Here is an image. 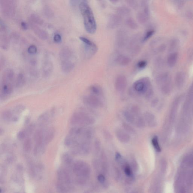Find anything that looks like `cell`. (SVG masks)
<instances>
[{"label": "cell", "mask_w": 193, "mask_h": 193, "mask_svg": "<svg viewBox=\"0 0 193 193\" xmlns=\"http://www.w3.org/2000/svg\"><path fill=\"white\" fill-rule=\"evenodd\" d=\"M98 180L100 183H104V181H105V178H104V175H98Z\"/></svg>", "instance_id": "cell-31"}, {"label": "cell", "mask_w": 193, "mask_h": 193, "mask_svg": "<svg viewBox=\"0 0 193 193\" xmlns=\"http://www.w3.org/2000/svg\"><path fill=\"white\" fill-rule=\"evenodd\" d=\"M14 75V72L11 69L6 71L4 73L1 87V98L8 97L12 92Z\"/></svg>", "instance_id": "cell-3"}, {"label": "cell", "mask_w": 193, "mask_h": 193, "mask_svg": "<svg viewBox=\"0 0 193 193\" xmlns=\"http://www.w3.org/2000/svg\"><path fill=\"white\" fill-rule=\"evenodd\" d=\"M61 36L60 34H55L54 37V40L55 42L57 43H59L62 41Z\"/></svg>", "instance_id": "cell-27"}, {"label": "cell", "mask_w": 193, "mask_h": 193, "mask_svg": "<svg viewBox=\"0 0 193 193\" xmlns=\"http://www.w3.org/2000/svg\"><path fill=\"white\" fill-rule=\"evenodd\" d=\"M127 86V80L126 77L120 75L117 77L115 82V87L117 91L123 92Z\"/></svg>", "instance_id": "cell-8"}, {"label": "cell", "mask_w": 193, "mask_h": 193, "mask_svg": "<svg viewBox=\"0 0 193 193\" xmlns=\"http://www.w3.org/2000/svg\"><path fill=\"white\" fill-rule=\"evenodd\" d=\"M84 101L86 104L91 107H98L102 105L101 97L91 94L84 98Z\"/></svg>", "instance_id": "cell-7"}, {"label": "cell", "mask_w": 193, "mask_h": 193, "mask_svg": "<svg viewBox=\"0 0 193 193\" xmlns=\"http://www.w3.org/2000/svg\"><path fill=\"white\" fill-rule=\"evenodd\" d=\"M25 133L23 131H20L19 132L17 135V137L20 140H22V139L24 138L25 137Z\"/></svg>", "instance_id": "cell-29"}, {"label": "cell", "mask_w": 193, "mask_h": 193, "mask_svg": "<svg viewBox=\"0 0 193 193\" xmlns=\"http://www.w3.org/2000/svg\"><path fill=\"white\" fill-rule=\"evenodd\" d=\"M152 142L153 146L156 151L160 152L161 151V148L159 146L158 137L156 136L154 137L152 139Z\"/></svg>", "instance_id": "cell-18"}, {"label": "cell", "mask_w": 193, "mask_h": 193, "mask_svg": "<svg viewBox=\"0 0 193 193\" xmlns=\"http://www.w3.org/2000/svg\"><path fill=\"white\" fill-rule=\"evenodd\" d=\"M130 61V59L128 57L123 55H119L116 59L117 63L121 66H125L128 64Z\"/></svg>", "instance_id": "cell-14"}, {"label": "cell", "mask_w": 193, "mask_h": 193, "mask_svg": "<svg viewBox=\"0 0 193 193\" xmlns=\"http://www.w3.org/2000/svg\"><path fill=\"white\" fill-rule=\"evenodd\" d=\"M133 89L139 95L149 98L151 95L152 89L150 81L147 77H144L136 81L133 83Z\"/></svg>", "instance_id": "cell-4"}, {"label": "cell", "mask_w": 193, "mask_h": 193, "mask_svg": "<svg viewBox=\"0 0 193 193\" xmlns=\"http://www.w3.org/2000/svg\"><path fill=\"white\" fill-rule=\"evenodd\" d=\"M125 173L128 176H131V171L130 168L129 167H126L124 169Z\"/></svg>", "instance_id": "cell-30"}, {"label": "cell", "mask_w": 193, "mask_h": 193, "mask_svg": "<svg viewBox=\"0 0 193 193\" xmlns=\"http://www.w3.org/2000/svg\"><path fill=\"white\" fill-rule=\"evenodd\" d=\"M79 8L83 17L86 31L89 34H94L96 31L97 25L92 10L87 2L82 3L79 5Z\"/></svg>", "instance_id": "cell-1"}, {"label": "cell", "mask_w": 193, "mask_h": 193, "mask_svg": "<svg viewBox=\"0 0 193 193\" xmlns=\"http://www.w3.org/2000/svg\"><path fill=\"white\" fill-rule=\"evenodd\" d=\"M147 65V62L145 60H141L137 62L136 66L138 69H143L146 67Z\"/></svg>", "instance_id": "cell-21"}, {"label": "cell", "mask_w": 193, "mask_h": 193, "mask_svg": "<svg viewBox=\"0 0 193 193\" xmlns=\"http://www.w3.org/2000/svg\"><path fill=\"white\" fill-rule=\"evenodd\" d=\"M73 166V172L75 174L79 176L86 175V166L83 162H77Z\"/></svg>", "instance_id": "cell-9"}, {"label": "cell", "mask_w": 193, "mask_h": 193, "mask_svg": "<svg viewBox=\"0 0 193 193\" xmlns=\"http://www.w3.org/2000/svg\"><path fill=\"white\" fill-rule=\"evenodd\" d=\"M63 160L67 165H70L72 162V159L70 155L69 154H66L63 155Z\"/></svg>", "instance_id": "cell-22"}, {"label": "cell", "mask_w": 193, "mask_h": 193, "mask_svg": "<svg viewBox=\"0 0 193 193\" xmlns=\"http://www.w3.org/2000/svg\"><path fill=\"white\" fill-rule=\"evenodd\" d=\"M121 158V156L120 155V154L118 153H117L116 154V159L117 160L120 159Z\"/></svg>", "instance_id": "cell-33"}, {"label": "cell", "mask_w": 193, "mask_h": 193, "mask_svg": "<svg viewBox=\"0 0 193 193\" xmlns=\"http://www.w3.org/2000/svg\"><path fill=\"white\" fill-rule=\"evenodd\" d=\"M31 20L33 24H42L43 23V21L38 16L34 14L31 16Z\"/></svg>", "instance_id": "cell-19"}, {"label": "cell", "mask_w": 193, "mask_h": 193, "mask_svg": "<svg viewBox=\"0 0 193 193\" xmlns=\"http://www.w3.org/2000/svg\"><path fill=\"white\" fill-rule=\"evenodd\" d=\"M110 1L113 3H116L118 2L119 0H110Z\"/></svg>", "instance_id": "cell-34"}, {"label": "cell", "mask_w": 193, "mask_h": 193, "mask_svg": "<svg viewBox=\"0 0 193 193\" xmlns=\"http://www.w3.org/2000/svg\"><path fill=\"white\" fill-rule=\"evenodd\" d=\"M31 141L30 140V139H27V140L25 141L24 144V150L26 151H29L30 148H31Z\"/></svg>", "instance_id": "cell-26"}, {"label": "cell", "mask_w": 193, "mask_h": 193, "mask_svg": "<svg viewBox=\"0 0 193 193\" xmlns=\"http://www.w3.org/2000/svg\"><path fill=\"white\" fill-rule=\"evenodd\" d=\"M154 30H150L148 31L145 34L142 38V43L145 42L147 40H148L154 34Z\"/></svg>", "instance_id": "cell-17"}, {"label": "cell", "mask_w": 193, "mask_h": 193, "mask_svg": "<svg viewBox=\"0 0 193 193\" xmlns=\"http://www.w3.org/2000/svg\"><path fill=\"white\" fill-rule=\"evenodd\" d=\"M53 70V65L51 62H45L43 66V72L45 76H49L52 73Z\"/></svg>", "instance_id": "cell-12"}, {"label": "cell", "mask_w": 193, "mask_h": 193, "mask_svg": "<svg viewBox=\"0 0 193 193\" xmlns=\"http://www.w3.org/2000/svg\"><path fill=\"white\" fill-rule=\"evenodd\" d=\"M127 2L132 6L136 7L138 5L137 0H127Z\"/></svg>", "instance_id": "cell-28"}, {"label": "cell", "mask_w": 193, "mask_h": 193, "mask_svg": "<svg viewBox=\"0 0 193 193\" xmlns=\"http://www.w3.org/2000/svg\"><path fill=\"white\" fill-rule=\"evenodd\" d=\"M149 15L148 7L143 8L137 14V19L140 23H144L147 21Z\"/></svg>", "instance_id": "cell-10"}, {"label": "cell", "mask_w": 193, "mask_h": 193, "mask_svg": "<svg viewBox=\"0 0 193 193\" xmlns=\"http://www.w3.org/2000/svg\"><path fill=\"white\" fill-rule=\"evenodd\" d=\"M84 2H87L86 0H70L71 5L73 7L79 6L81 4Z\"/></svg>", "instance_id": "cell-23"}, {"label": "cell", "mask_w": 193, "mask_h": 193, "mask_svg": "<svg viewBox=\"0 0 193 193\" xmlns=\"http://www.w3.org/2000/svg\"><path fill=\"white\" fill-rule=\"evenodd\" d=\"M127 25L130 28H131L133 29L137 28V24H136L134 21H133L132 19H128L127 21Z\"/></svg>", "instance_id": "cell-25"}, {"label": "cell", "mask_w": 193, "mask_h": 193, "mask_svg": "<svg viewBox=\"0 0 193 193\" xmlns=\"http://www.w3.org/2000/svg\"><path fill=\"white\" fill-rule=\"evenodd\" d=\"M25 83V78L23 74H19L17 76L16 82V85L18 88H21L24 85Z\"/></svg>", "instance_id": "cell-16"}, {"label": "cell", "mask_w": 193, "mask_h": 193, "mask_svg": "<svg viewBox=\"0 0 193 193\" xmlns=\"http://www.w3.org/2000/svg\"><path fill=\"white\" fill-rule=\"evenodd\" d=\"M79 39L84 43V50L86 56L89 57L95 55L98 50L96 45L86 37H80Z\"/></svg>", "instance_id": "cell-5"}, {"label": "cell", "mask_w": 193, "mask_h": 193, "mask_svg": "<svg viewBox=\"0 0 193 193\" xmlns=\"http://www.w3.org/2000/svg\"><path fill=\"white\" fill-rule=\"evenodd\" d=\"M21 26L22 28V29L24 30H27L28 29V25L26 23L23 22L21 23Z\"/></svg>", "instance_id": "cell-32"}, {"label": "cell", "mask_w": 193, "mask_h": 193, "mask_svg": "<svg viewBox=\"0 0 193 193\" xmlns=\"http://www.w3.org/2000/svg\"><path fill=\"white\" fill-rule=\"evenodd\" d=\"M90 92L91 94L92 95L101 97L103 95V92L102 89L98 85H92L90 88Z\"/></svg>", "instance_id": "cell-13"}, {"label": "cell", "mask_w": 193, "mask_h": 193, "mask_svg": "<svg viewBox=\"0 0 193 193\" xmlns=\"http://www.w3.org/2000/svg\"><path fill=\"white\" fill-rule=\"evenodd\" d=\"M1 7L3 12L7 15H11L15 9V0H1Z\"/></svg>", "instance_id": "cell-6"}, {"label": "cell", "mask_w": 193, "mask_h": 193, "mask_svg": "<svg viewBox=\"0 0 193 193\" xmlns=\"http://www.w3.org/2000/svg\"><path fill=\"white\" fill-rule=\"evenodd\" d=\"M178 59V54L176 53H173L170 55L168 59V65L171 67L175 66Z\"/></svg>", "instance_id": "cell-15"}, {"label": "cell", "mask_w": 193, "mask_h": 193, "mask_svg": "<svg viewBox=\"0 0 193 193\" xmlns=\"http://www.w3.org/2000/svg\"><path fill=\"white\" fill-rule=\"evenodd\" d=\"M98 1H102V0H98Z\"/></svg>", "instance_id": "cell-35"}, {"label": "cell", "mask_w": 193, "mask_h": 193, "mask_svg": "<svg viewBox=\"0 0 193 193\" xmlns=\"http://www.w3.org/2000/svg\"><path fill=\"white\" fill-rule=\"evenodd\" d=\"M32 27L35 33L42 39L46 40L47 38L48 34L45 30L33 24H32Z\"/></svg>", "instance_id": "cell-11"}, {"label": "cell", "mask_w": 193, "mask_h": 193, "mask_svg": "<svg viewBox=\"0 0 193 193\" xmlns=\"http://www.w3.org/2000/svg\"><path fill=\"white\" fill-rule=\"evenodd\" d=\"M183 77L182 74H178L176 79V84L177 86L181 87L182 86L184 82Z\"/></svg>", "instance_id": "cell-20"}, {"label": "cell", "mask_w": 193, "mask_h": 193, "mask_svg": "<svg viewBox=\"0 0 193 193\" xmlns=\"http://www.w3.org/2000/svg\"><path fill=\"white\" fill-rule=\"evenodd\" d=\"M37 48L34 45H31L28 49V52L30 54H34L37 52Z\"/></svg>", "instance_id": "cell-24"}, {"label": "cell", "mask_w": 193, "mask_h": 193, "mask_svg": "<svg viewBox=\"0 0 193 193\" xmlns=\"http://www.w3.org/2000/svg\"><path fill=\"white\" fill-rule=\"evenodd\" d=\"M59 57L62 71L65 73L71 72L75 65V59L72 50L69 48H64L60 51Z\"/></svg>", "instance_id": "cell-2"}]
</instances>
